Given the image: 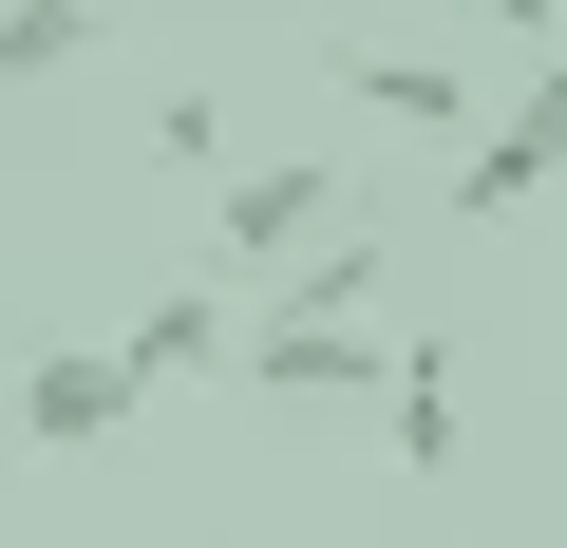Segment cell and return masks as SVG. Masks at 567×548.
Returning <instances> with one entry per match:
<instances>
[{"mask_svg": "<svg viewBox=\"0 0 567 548\" xmlns=\"http://www.w3.org/2000/svg\"><path fill=\"white\" fill-rule=\"evenodd\" d=\"M303 246H341V170H322V152L227 170V265H303Z\"/></svg>", "mask_w": 567, "mask_h": 548, "instance_id": "obj_3", "label": "cell"}, {"mask_svg": "<svg viewBox=\"0 0 567 548\" xmlns=\"http://www.w3.org/2000/svg\"><path fill=\"white\" fill-rule=\"evenodd\" d=\"M379 435H398V473H454V360H398Z\"/></svg>", "mask_w": 567, "mask_h": 548, "instance_id": "obj_8", "label": "cell"}, {"mask_svg": "<svg viewBox=\"0 0 567 548\" xmlns=\"http://www.w3.org/2000/svg\"><path fill=\"white\" fill-rule=\"evenodd\" d=\"M492 20H511V39H548V58H567V0H492Z\"/></svg>", "mask_w": 567, "mask_h": 548, "instance_id": "obj_9", "label": "cell"}, {"mask_svg": "<svg viewBox=\"0 0 567 548\" xmlns=\"http://www.w3.org/2000/svg\"><path fill=\"white\" fill-rule=\"evenodd\" d=\"M246 397H398V360H379V246L360 227L284 265V303L246 322Z\"/></svg>", "mask_w": 567, "mask_h": 548, "instance_id": "obj_1", "label": "cell"}, {"mask_svg": "<svg viewBox=\"0 0 567 548\" xmlns=\"http://www.w3.org/2000/svg\"><path fill=\"white\" fill-rule=\"evenodd\" d=\"M529 189H567V58H548V76L454 152V208H473V227H492V208H529Z\"/></svg>", "mask_w": 567, "mask_h": 548, "instance_id": "obj_2", "label": "cell"}, {"mask_svg": "<svg viewBox=\"0 0 567 548\" xmlns=\"http://www.w3.org/2000/svg\"><path fill=\"white\" fill-rule=\"evenodd\" d=\"M76 58H95V0H0V95H39Z\"/></svg>", "mask_w": 567, "mask_h": 548, "instance_id": "obj_7", "label": "cell"}, {"mask_svg": "<svg viewBox=\"0 0 567 548\" xmlns=\"http://www.w3.org/2000/svg\"><path fill=\"white\" fill-rule=\"evenodd\" d=\"M20 416H39V454H95V435L133 416V360H114V341H39V360H20Z\"/></svg>", "mask_w": 567, "mask_h": 548, "instance_id": "obj_4", "label": "cell"}, {"mask_svg": "<svg viewBox=\"0 0 567 548\" xmlns=\"http://www.w3.org/2000/svg\"><path fill=\"white\" fill-rule=\"evenodd\" d=\"M341 95H360V114H398V133H454V114H473V76H454V58H341Z\"/></svg>", "mask_w": 567, "mask_h": 548, "instance_id": "obj_6", "label": "cell"}, {"mask_svg": "<svg viewBox=\"0 0 567 548\" xmlns=\"http://www.w3.org/2000/svg\"><path fill=\"white\" fill-rule=\"evenodd\" d=\"M114 360H133V397H152V379H208V360H246V341H227V303H208V285H152V303L114 322Z\"/></svg>", "mask_w": 567, "mask_h": 548, "instance_id": "obj_5", "label": "cell"}]
</instances>
